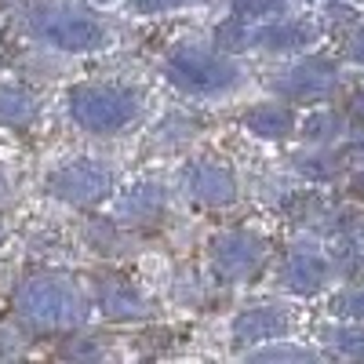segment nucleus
Instances as JSON below:
<instances>
[{"instance_id":"nucleus-1","label":"nucleus","mask_w":364,"mask_h":364,"mask_svg":"<svg viewBox=\"0 0 364 364\" xmlns=\"http://www.w3.org/2000/svg\"><path fill=\"white\" fill-rule=\"evenodd\" d=\"M15 306H18V317L29 328H41V331L73 328L87 314L84 295L66 277H33V281H26L18 299H15Z\"/></svg>"},{"instance_id":"nucleus-2","label":"nucleus","mask_w":364,"mask_h":364,"mask_svg":"<svg viewBox=\"0 0 364 364\" xmlns=\"http://www.w3.org/2000/svg\"><path fill=\"white\" fill-rule=\"evenodd\" d=\"M29 33L63 48V51H95L106 44V29L102 22H95L91 15L63 4V0H55V4H37L29 11Z\"/></svg>"},{"instance_id":"nucleus-3","label":"nucleus","mask_w":364,"mask_h":364,"mask_svg":"<svg viewBox=\"0 0 364 364\" xmlns=\"http://www.w3.org/2000/svg\"><path fill=\"white\" fill-rule=\"evenodd\" d=\"M70 113L84 132H95V135H109L128 128L135 113H139V99L124 87H102V84H91V87H77L70 95Z\"/></svg>"},{"instance_id":"nucleus-4","label":"nucleus","mask_w":364,"mask_h":364,"mask_svg":"<svg viewBox=\"0 0 364 364\" xmlns=\"http://www.w3.org/2000/svg\"><path fill=\"white\" fill-rule=\"evenodd\" d=\"M168 80L186 91H197V95H215V91H226L240 80V70L208 48L182 44L168 55Z\"/></svg>"},{"instance_id":"nucleus-5","label":"nucleus","mask_w":364,"mask_h":364,"mask_svg":"<svg viewBox=\"0 0 364 364\" xmlns=\"http://www.w3.org/2000/svg\"><path fill=\"white\" fill-rule=\"evenodd\" d=\"M109 186H113V171L99 161H73L58 168L55 175H48V190L66 204H95L109 193Z\"/></svg>"},{"instance_id":"nucleus-6","label":"nucleus","mask_w":364,"mask_h":364,"mask_svg":"<svg viewBox=\"0 0 364 364\" xmlns=\"http://www.w3.org/2000/svg\"><path fill=\"white\" fill-rule=\"evenodd\" d=\"M211 259H215V269L226 281H245L262 266L266 259V245L252 233H219L211 240Z\"/></svg>"},{"instance_id":"nucleus-7","label":"nucleus","mask_w":364,"mask_h":364,"mask_svg":"<svg viewBox=\"0 0 364 364\" xmlns=\"http://www.w3.org/2000/svg\"><path fill=\"white\" fill-rule=\"evenodd\" d=\"M182 190L200 204H233L237 200V178L226 164H211L200 161L193 168H186L182 175Z\"/></svg>"},{"instance_id":"nucleus-8","label":"nucleus","mask_w":364,"mask_h":364,"mask_svg":"<svg viewBox=\"0 0 364 364\" xmlns=\"http://www.w3.org/2000/svg\"><path fill=\"white\" fill-rule=\"evenodd\" d=\"M331 87H336V66L324 63V58L299 63V66H291V70L277 80V91H281L284 99H295V102L324 99Z\"/></svg>"},{"instance_id":"nucleus-9","label":"nucleus","mask_w":364,"mask_h":364,"mask_svg":"<svg viewBox=\"0 0 364 364\" xmlns=\"http://www.w3.org/2000/svg\"><path fill=\"white\" fill-rule=\"evenodd\" d=\"M288 331V314L277 306H255L245 310L233 321V339L237 343H266V339H277Z\"/></svg>"},{"instance_id":"nucleus-10","label":"nucleus","mask_w":364,"mask_h":364,"mask_svg":"<svg viewBox=\"0 0 364 364\" xmlns=\"http://www.w3.org/2000/svg\"><path fill=\"white\" fill-rule=\"evenodd\" d=\"M161 211H164V190L157 182H139L117 200V219L128 223H154Z\"/></svg>"},{"instance_id":"nucleus-11","label":"nucleus","mask_w":364,"mask_h":364,"mask_svg":"<svg viewBox=\"0 0 364 364\" xmlns=\"http://www.w3.org/2000/svg\"><path fill=\"white\" fill-rule=\"evenodd\" d=\"M99 306L109 321H139V317H146V299L124 281H102L99 284Z\"/></svg>"},{"instance_id":"nucleus-12","label":"nucleus","mask_w":364,"mask_h":364,"mask_svg":"<svg viewBox=\"0 0 364 364\" xmlns=\"http://www.w3.org/2000/svg\"><path fill=\"white\" fill-rule=\"evenodd\" d=\"M314 41V29L306 22H277L266 29H248V44L269 48V51H291Z\"/></svg>"},{"instance_id":"nucleus-13","label":"nucleus","mask_w":364,"mask_h":364,"mask_svg":"<svg viewBox=\"0 0 364 364\" xmlns=\"http://www.w3.org/2000/svg\"><path fill=\"white\" fill-rule=\"evenodd\" d=\"M324 277H328V262L317 252H295L284 266V284L291 291H302V295L317 291L324 284Z\"/></svg>"},{"instance_id":"nucleus-14","label":"nucleus","mask_w":364,"mask_h":364,"mask_svg":"<svg viewBox=\"0 0 364 364\" xmlns=\"http://www.w3.org/2000/svg\"><path fill=\"white\" fill-rule=\"evenodd\" d=\"M41 113V102L33 91L26 87H0V124H11V128H26L33 124Z\"/></svg>"},{"instance_id":"nucleus-15","label":"nucleus","mask_w":364,"mask_h":364,"mask_svg":"<svg viewBox=\"0 0 364 364\" xmlns=\"http://www.w3.org/2000/svg\"><path fill=\"white\" fill-rule=\"evenodd\" d=\"M248 128L262 139H281L291 132V109L284 106H259L248 113Z\"/></svg>"},{"instance_id":"nucleus-16","label":"nucleus","mask_w":364,"mask_h":364,"mask_svg":"<svg viewBox=\"0 0 364 364\" xmlns=\"http://www.w3.org/2000/svg\"><path fill=\"white\" fill-rule=\"evenodd\" d=\"M328 343L343 357H364V331H357V328H331Z\"/></svg>"},{"instance_id":"nucleus-17","label":"nucleus","mask_w":364,"mask_h":364,"mask_svg":"<svg viewBox=\"0 0 364 364\" xmlns=\"http://www.w3.org/2000/svg\"><path fill=\"white\" fill-rule=\"evenodd\" d=\"M284 11V0H233V15L237 18H269V15H281Z\"/></svg>"},{"instance_id":"nucleus-18","label":"nucleus","mask_w":364,"mask_h":364,"mask_svg":"<svg viewBox=\"0 0 364 364\" xmlns=\"http://www.w3.org/2000/svg\"><path fill=\"white\" fill-rule=\"evenodd\" d=\"M252 360L255 364H266V360H314V353L299 350V346H269V350H255Z\"/></svg>"},{"instance_id":"nucleus-19","label":"nucleus","mask_w":364,"mask_h":364,"mask_svg":"<svg viewBox=\"0 0 364 364\" xmlns=\"http://www.w3.org/2000/svg\"><path fill=\"white\" fill-rule=\"evenodd\" d=\"M197 0H132V8L142 15H161V11H175V8H190Z\"/></svg>"},{"instance_id":"nucleus-20","label":"nucleus","mask_w":364,"mask_h":364,"mask_svg":"<svg viewBox=\"0 0 364 364\" xmlns=\"http://www.w3.org/2000/svg\"><path fill=\"white\" fill-rule=\"evenodd\" d=\"M336 314H343V317H360V321H364V288L339 295V299H336Z\"/></svg>"},{"instance_id":"nucleus-21","label":"nucleus","mask_w":364,"mask_h":364,"mask_svg":"<svg viewBox=\"0 0 364 364\" xmlns=\"http://www.w3.org/2000/svg\"><path fill=\"white\" fill-rule=\"evenodd\" d=\"M336 124H339V120L331 117V113L310 117V120H306V135H310V139H328L331 132H336Z\"/></svg>"},{"instance_id":"nucleus-22","label":"nucleus","mask_w":364,"mask_h":364,"mask_svg":"<svg viewBox=\"0 0 364 364\" xmlns=\"http://www.w3.org/2000/svg\"><path fill=\"white\" fill-rule=\"evenodd\" d=\"M99 350L91 346V343H80V339H70L66 346H63V357H95Z\"/></svg>"},{"instance_id":"nucleus-23","label":"nucleus","mask_w":364,"mask_h":364,"mask_svg":"<svg viewBox=\"0 0 364 364\" xmlns=\"http://www.w3.org/2000/svg\"><path fill=\"white\" fill-rule=\"evenodd\" d=\"M350 58H357V63H364V29L353 37V44H350Z\"/></svg>"},{"instance_id":"nucleus-24","label":"nucleus","mask_w":364,"mask_h":364,"mask_svg":"<svg viewBox=\"0 0 364 364\" xmlns=\"http://www.w3.org/2000/svg\"><path fill=\"white\" fill-rule=\"evenodd\" d=\"M353 117H357V120H364V95H357V99H353Z\"/></svg>"},{"instance_id":"nucleus-25","label":"nucleus","mask_w":364,"mask_h":364,"mask_svg":"<svg viewBox=\"0 0 364 364\" xmlns=\"http://www.w3.org/2000/svg\"><path fill=\"white\" fill-rule=\"evenodd\" d=\"M4 197H8V175L0 171V200H4Z\"/></svg>"},{"instance_id":"nucleus-26","label":"nucleus","mask_w":364,"mask_h":364,"mask_svg":"<svg viewBox=\"0 0 364 364\" xmlns=\"http://www.w3.org/2000/svg\"><path fill=\"white\" fill-rule=\"evenodd\" d=\"M353 193H360V197H364V175H357V178H353Z\"/></svg>"},{"instance_id":"nucleus-27","label":"nucleus","mask_w":364,"mask_h":364,"mask_svg":"<svg viewBox=\"0 0 364 364\" xmlns=\"http://www.w3.org/2000/svg\"><path fill=\"white\" fill-rule=\"evenodd\" d=\"M350 149H353V154H360V157H364V139H357V142H353Z\"/></svg>"},{"instance_id":"nucleus-28","label":"nucleus","mask_w":364,"mask_h":364,"mask_svg":"<svg viewBox=\"0 0 364 364\" xmlns=\"http://www.w3.org/2000/svg\"><path fill=\"white\" fill-rule=\"evenodd\" d=\"M0 237H4V226H0Z\"/></svg>"}]
</instances>
